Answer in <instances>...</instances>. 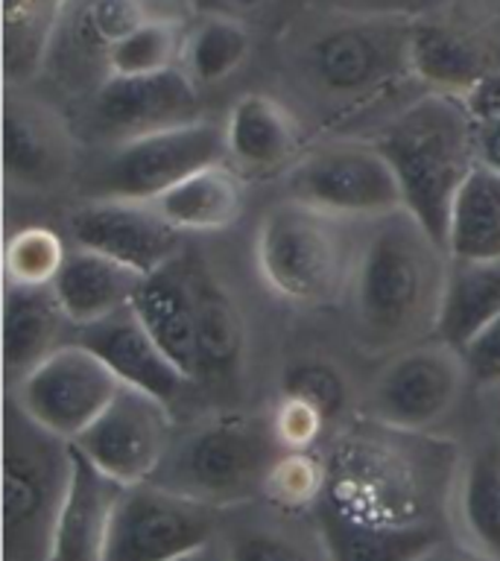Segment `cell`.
I'll use <instances>...</instances> for the list:
<instances>
[{"label":"cell","mask_w":500,"mask_h":561,"mask_svg":"<svg viewBox=\"0 0 500 561\" xmlns=\"http://www.w3.org/2000/svg\"><path fill=\"white\" fill-rule=\"evenodd\" d=\"M179 561H214V559H211V547H208V550L193 552V556H184V559H179Z\"/></svg>","instance_id":"cell-44"},{"label":"cell","mask_w":500,"mask_h":561,"mask_svg":"<svg viewBox=\"0 0 500 561\" xmlns=\"http://www.w3.org/2000/svg\"><path fill=\"white\" fill-rule=\"evenodd\" d=\"M196 310V380L231 383L240 375L246 354V324L235 298L211 272L188 270Z\"/></svg>","instance_id":"cell-22"},{"label":"cell","mask_w":500,"mask_h":561,"mask_svg":"<svg viewBox=\"0 0 500 561\" xmlns=\"http://www.w3.org/2000/svg\"><path fill=\"white\" fill-rule=\"evenodd\" d=\"M226 161L237 173L266 179L293 170L302 158V126L287 105L270 94H243L226 123Z\"/></svg>","instance_id":"cell-18"},{"label":"cell","mask_w":500,"mask_h":561,"mask_svg":"<svg viewBox=\"0 0 500 561\" xmlns=\"http://www.w3.org/2000/svg\"><path fill=\"white\" fill-rule=\"evenodd\" d=\"M456 515L465 543L500 561V436L482 438L456 480Z\"/></svg>","instance_id":"cell-29"},{"label":"cell","mask_w":500,"mask_h":561,"mask_svg":"<svg viewBox=\"0 0 500 561\" xmlns=\"http://www.w3.org/2000/svg\"><path fill=\"white\" fill-rule=\"evenodd\" d=\"M500 316V261H447L433 340L463 351Z\"/></svg>","instance_id":"cell-26"},{"label":"cell","mask_w":500,"mask_h":561,"mask_svg":"<svg viewBox=\"0 0 500 561\" xmlns=\"http://www.w3.org/2000/svg\"><path fill=\"white\" fill-rule=\"evenodd\" d=\"M325 485H328V465L319 456L310 450H284L263 482L261 497L287 512L316 508L325 494Z\"/></svg>","instance_id":"cell-35"},{"label":"cell","mask_w":500,"mask_h":561,"mask_svg":"<svg viewBox=\"0 0 500 561\" xmlns=\"http://www.w3.org/2000/svg\"><path fill=\"white\" fill-rule=\"evenodd\" d=\"M73 445L121 485L149 482L173 445L170 403L135 386H121Z\"/></svg>","instance_id":"cell-13"},{"label":"cell","mask_w":500,"mask_h":561,"mask_svg":"<svg viewBox=\"0 0 500 561\" xmlns=\"http://www.w3.org/2000/svg\"><path fill=\"white\" fill-rule=\"evenodd\" d=\"M495 68L471 33L442 21L412 18L410 73L428 91L463 96Z\"/></svg>","instance_id":"cell-24"},{"label":"cell","mask_w":500,"mask_h":561,"mask_svg":"<svg viewBox=\"0 0 500 561\" xmlns=\"http://www.w3.org/2000/svg\"><path fill=\"white\" fill-rule=\"evenodd\" d=\"M345 219L305 202H275L254 228V270L272 296L289 305H333L349 293L357 243Z\"/></svg>","instance_id":"cell-3"},{"label":"cell","mask_w":500,"mask_h":561,"mask_svg":"<svg viewBox=\"0 0 500 561\" xmlns=\"http://www.w3.org/2000/svg\"><path fill=\"white\" fill-rule=\"evenodd\" d=\"M73 167V140L50 108L30 96L3 103V179L24 193H47Z\"/></svg>","instance_id":"cell-16"},{"label":"cell","mask_w":500,"mask_h":561,"mask_svg":"<svg viewBox=\"0 0 500 561\" xmlns=\"http://www.w3.org/2000/svg\"><path fill=\"white\" fill-rule=\"evenodd\" d=\"M468 380L477 386L500 383V316L463 348Z\"/></svg>","instance_id":"cell-39"},{"label":"cell","mask_w":500,"mask_h":561,"mask_svg":"<svg viewBox=\"0 0 500 561\" xmlns=\"http://www.w3.org/2000/svg\"><path fill=\"white\" fill-rule=\"evenodd\" d=\"M445 249L463 261H500V170L477 164L456 193Z\"/></svg>","instance_id":"cell-28"},{"label":"cell","mask_w":500,"mask_h":561,"mask_svg":"<svg viewBox=\"0 0 500 561\" xmlns=\"http://www.w3.org/2000/svg\"><path fill=\"white\" fill-rule=\"evenodd\" d=\"M468 380L463 351L442 340L401 348L368 392V419L404 433H424L454 410Z\"/></svg>","instance_id":"cell-11"},{"label":"cell","mask_w":500,"mask_h":561,"mask_svg":"<svg viewBox=\"0 0 500 561\" xmlns=\"http://www.w3.org/2000/svg\"><path fill=\"white\" fill-rule=\"evenodd\" d=\"M289 196L345 222H375L404 210L393 167L372 144H328L298 158L287 175Z\"/></svg>","instance_id":"cell-8"},{"label":"cell","mask_w":500,"mask_h":561,"mask_svg":"<svg viewBox=\"0 0 500 561\" xmlns=\"http://www.w3.org/2000/svg\"><path fill=\"white\" fill-rule=\"evenodd\" d=\"M281 394L310 403L328 421L337 419L345 410V401H349L345 377L331 363H322V359H298V363H293L284 371Z\"/></svg>","instance_id":"cell-36"},{"label":"cell","mask_w":500,"mask_h":561,"mask_svg":"<svg viewBox=\"0 0 500 561\" xmlns=\"http://www.w3.org/2000/svg\"><path fill=\"white\" fill-rule=\"evenodd\" d=\"M252 53V35L235 15H205L184 33L182 65L179 68L200 88L226 82L231 73L243 68Z\"/></svg>","instance_id":"cell-32"},{"label":"cell","mask_w":500,"mask_h":561,"mask_svg":"<svg viewBox=\"0 0 500 561\" xmlns=\"http://www.w3.org/2000/svg\"><path fill=\"white\" fill-rule=\"evenodd\" d=\"M91 121L114 144L200 121V85L182 68L149 77H105L94 91Z\"/></svg>","instance_id":"cell-15"},{"label":"cell","mask_w":500,"mask_h":561,"mask_svg":"<svg viewBox=\"0 0 500 561\" xmlns=\"http://www.w3.org/2000/svg\"><path fill=\"white\" fill-rule=\"evenodd\" d=\"M375 424V436H349L333 447L322 500L375 524H430V454L395 445L398 430Z\"/></svg>","instance_id":"cell-6"},{"label":"cell","mask_w":500,"mask_h":561,"mask_svg":"<svg viewBox=\"0 0 500 561\" xmlns=\"http://www.w3.org/2000/svg\"><path fill=\"white\" fill-rule=\"evenodd\" d=\"M70 249H65L61 237L44 226L18 228L9 234L3 252V272L7 284L18 287H53L61 263Z\"/></svg>","instance_id":"cell-34"},{"label":"cell","mask_w":500,"mask_h":561,"mask_svg":"<svg viewBox=\"0 0 500 561\" xmlns=\"http://www.w3.org/2000/svg\"><path fill=\"white\" fill-rule=\"evenodd\" d=\"M73 245L105 254L138 275H152L182 257V231L167 222L156 202L94 196L70 210Z\"/></svg>","instance_id":"cell-14"},{"label":"cell","mask_w":500,"mask_h":561,"mask_svg":"<svg viewBox=\"0 0 500 561\" xmlns=\"http://www.w3.org/2000/svg\"><path fill=\"white\" fill-rule=\"evenodd\" d=\"M270 415L275 436H279L284 450H310L316 438L322 436L325 424H328L322 412L314 410L310 403L287 398V394H281L279 407Z\"/></svg>","instance_id":"cell-38"},{"label":"cell","mask_w":500,"mask_h":561,"mask_svg":"<svg viewBox=\"0 0 500 561\" xmlns=\"http://www.w3.org/2000/svg\"><path fill=\"white\" fill-rule=\"evenodd\" d=\"M121 380L94 351L70 340L12 383L9 398L56 436L79 438L109 407Z\"/></svg>","instance_id":"cell-12"},{"label":"cell","mask_w":500,"mask_h":561,"mask_svg":"<svg viewBox=\"0 0 500 561\" xmlns=\"http://www.w3.org/2000/svg\"><path fill=\"white\" fill-rule=\"evenodd\" d=\"M226 561H328V556L275 526H240L226 538Z\"/></svg>","instance_id":"cell-37"},{"label":"cell","mask_w":500,"mask_h":561,"mask_svg":"<svg viewBox=\"0 0 500 561\" xmlns=\"http://www.w3.org/2000/svg\"><path fill=\"white\" fill-rule=\"evenodd\" d=\"M316 535L328 561H419L442 535L433 524H375L342 512L328 500L316 503Z\"/></svg>","instance_id":"cell-20"},{"label":"cell","mask_w":500,"mask_h":561,"mask_svg":"<svg viewBox=\"0 0 500 561\" xmlns=\"http://www.w3.org/2000/svg\"><path fill=\"white\" fill-rule=\"evenodd\" d=\"M121 482L105 477L73 442H70V482L61 512L53 526L50 556L47 561H105L109 535Z\"/></svg>","instance_id":"cell-17"},{"label":"cell","mask_w":500,"mask_h":561,"mask_svg":"<svg viewBox=\"0 0 500 561\" xmlns=\"http://www.w3.org/2000/svg\"><path fill=\"white\" fill-rule=\"evenodd\" d=\"M73 340L94 351L123 386H135L140 392L156 394L167 403H173L175 394L191 383L182 368L149 336L132 305L105 316L100 322L77 328Z\"/></svg>","instance_id":"cell-19"},{"label":"cell","mask_w":500,"mask_h":561,"mask_svg":"<svg viewBox=\"0 0 500 561\" xmlns=\"http://www.w3.org/2000/svg\"><path fill=\"white\" fill-rule=\"evenodd\" d=\"M226 3H228V7H231V9H237V12H249V9L263 7L266 0H226Z\"/></svg>","instance_id":"cell-43"},{"label":"cell","mask_w":500,"mask_h":561,"mask_svg":"<svg viewBox=\"0 0 500 561\" xmlns=\"http://www.w3.org/2000/svg\"><path fill=\"white\" fill-rule=\"evenodd\" d=\"M70 0H0L3 73L9 88L33 79L47 65Z\"/></svg>","instance_id":"cell-30"},{"label":"cell","mask_w":500,"mask_h":561,"mask_svg":"<svg viewBox=\"0 0 500 561\" xmlns=\"http://www.w3.org/2000/svg\"><path fill=\"white\" fill-rule=\"evenodd\" d=\"M410 30L412 18L395 12L340 18L307 42V79L342 108L380 100L412 79Z\"/></svg>","instance_id":"cell-7"},{"label":"cell","mask_w":500,"mask_h":561,"mask_svg":"<svg viewBox=\"0 0 500 561\" xmlns=\"http://www.w3.org/2000/svg\"><path fill=\"white\" fill-rule=\"evenodd\" d=\"M156 208L173 222L182 234L188 231H223L235 226L246 208L243 175L228 161L202 167L170 191H164Z\"/></svg>","instance_id":"cell-27"},{"label":"cell","mask_w":500,"mask_h":561,"mask_svg":"<svg viewBox=\"0 0 500 561\" xmlns=\"http://www.w3.org/2000/svg\"><path fill=\"white\" fill-rule=\"evenodd\" d=\"M68 482V438L35 424L9 398L3 410V561H47Z\"/></svg>","instance_id":"cell-5"},{"label":"cell","mask_w":500,"mask_h":561,"mask_svg":"<svg viewBox=\"0 0 500 561\" xmlns=\"http://www.w3.org/2000/svg\"><path fill=\"white\" fill-rule=\"evenodd\" d=\"M451 254L410 210L366 222L349 296L360 336L372 348H410L433 336Z\"/></svg>","instance_id":"cell-1"},{"label":"cell","mask_w":500,"mask_h":561,"mask_svg":"<svg viewBox=\"0 0 500 561\" xmlns=\"http://www.w3.org/2000/svg\"><path fill=\"white\" fill-rule=\"evenodd\" d=\"M284 454L272 415L223 412L173 438L164 462L149 482L214 508L240 506L263 494L275 459Z\"/></svg>","instance_id":"cell-4"},{"label":"cell","mask_w":500,"mask_h":561,"mask_svg":"<svg viewBox=\"0 0 500 561\" xmlns=\"http://www.w3.org/2000/svg\"><path fill=\"white\" fill-rule=\"evenodd\" d=\"M375 147L398 179L404 210H410L445 249L451 205L480 164V131L463 96L442 91L421 94L386 123Z\"/></svg>","instance_id":"cell-2"},{"label":"cell","mask_w":500,"mask_h":561,"mask_svg":"<svg viewBox=\"0 0 500 561\" xmlns=\"http://www.w3.org/2000/svg\"><path fill=\"white\" fill-rule=\"evenodd\" d=\"M419 561H498L491 556H482L480 550H474L468 543H445L439 541L433 550H428Z\"/></svg>","instance_id":"cell-41"},{"label":"cell","mask_w":500,"mask_h":561,"mask_svg":"<svg viewBox=\"0 0 500 561\" xmlns=\"http://www.w3.org/2000/svg\"><path fill=\"white\" fill-rule=\"evenodd\" d=\"M463 103L468 114L477 123V129H498L500 126V65L486 73V77L471 85L463 94Z\"/></svg>","instance_id":"cell-40"},{"label":"cell","mask_w":500,"mask_h":561,"mask_svg":"<svg viewBox=\"0 0 500 561\" xmlns=\"http://www.w3.org/2000/svg\"><path fill=\"white\" fill-rule=\"evenodd\" d=\"M219 508L158 482L126 485L117 500L105 561H179L208 550Z\"/></svg>","instance_id":"cell-10"},{"label":"cell","mask_w":500,"mask_h":561,"mask_svg":"<svg viewBox=\"0 0 500 561\" xmlns=\"http://www.w3.org/2000/svg\"><path fill=\"white\" fill-rule=\"evenodd\" d=\"M140 278L144 275L105 254L73 245L53 280V293L59 298L70 324L82 328L129 307Z\"/></svg>","instance_id":"cell-23"},{"label":"cell","mask_w":500,"mask_h":561,"mask_svg":"<svg viewBox=\"0 0 500 561\" xmlns=\"http://www.w3.org/2000/svg\"><path fill=\"white\" fill-rule=\"evenodd\" d=\"M132 310L161 345L167 357L182 368L188 380H196V310L188 270L175 263L144 275L132 298Z\"/></svg>","instance_id":"cell-21"},{"label":"cell","mask_w":500,"mask_h":561,"mask_svg":"<svg viewBox=\"0 0 500 561\" xmlns=\"http://www.w3.org/2000/svg\"><path fill=\"white\" fill-rule=\"evenodd\" d=\"M182 24L175 18L156 15L135 26L126 38L114 44L105 59V77H149L179 68L184 50ZM103 82V79H100Z\"/></svg>","instance_id":"cell-33"},{"label":"cell","mask_w":500,"mask_h":561,"mask_svg":"<svg viewBox=\"0 0 500 561\" xmlns=\"http://www.w3.org/2000/svg\"><path fill=\"white\" fill-rule=\"evenodd\" d=\"M156 15L149 0H82L68 15V24L61 21L65 44L77 61H96L105 79V59L114 44Z\"/></svg>","instance_id":"cell-31"},{"label":"cell","mask_w":500,"mask_h":561,"mask_svg":"<svg viewBox=\"0 0 500 561\" xmlns=\"http://www.w3.org/2000/svg\"><path fill=\"white\" fill-rule=\"evenodd\" d=\"M480 131V161L482 164L500 170V126L498 129H477Z\"/></svg>","instance_id":"cell-42"},{"label":"cell","mask_w":500,"mask_h":561,"mask_svg":"<svg viewBox=\"0 0 500 561\" xmlns=\"http://www.w3.org/2000/svg\"><path fill=\"white\" fill-rule=\"evenodd\" d=\"M226 161V131L193 121L114 144L94 173V196L152 202L202 167Z\"/></svg>","instance_id":"cell-9"},{"label":"cell","mask_w":500,"mask_h":561,"mask_svg":"<svg viewBox=\"0 0 500 561\" xmlns=\"http://www.w3.org/2000/svg\"><path fill=\"white\" fill-rule=\"evenodd\" d=\"M70 319L61 310L53 287L3 289V368L9 383H18L33 366H38L61 342V331Z\"/></svg>","instance_id":"cell-25"}]
</instances>
